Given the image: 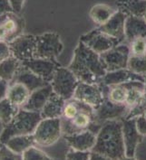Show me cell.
<instances>
[{"label": "cell", "mask_w": 146, "mask_h": 160, "mask_svg": "<svg viewBox=\"0 0 146 160\" xmlns=\"http://www.w3.org/2000/svg\"><path fill=\"white\" fill-rule=\"evenodd\" d=\"M68 68L80 82L99 83L107 72L101 55L79 40Z\"/></svg>", "instance_id": "cell-1"}, {"label": "cell", "mask_w": 146, "mask_h": 160, "mask_svg": "<svg viewBox=\"0 0 146 160\" xmlns=\"http://www.w3.org/2000/svg\"><path fill=\"white\" fill-rule=\"evenodd\" d=\"M91 151L103 155L106 159L126 158L121 119L103 122L96 134L95 144Z\"/></svg>", "instance_id": "cell-2"}, {"label": "cell", "mask_w": 146, "mask_h": 160, "mask_svg": "<svg viewBox=\"0 0 146 160\" xmlns=\"http://www.w3.org/2000/svg\"><path fill=\"white\" fill-rule=\"evenodd\" d=\"M42 119L43 118L40 112L20 108L14 118L4 127V129L0 134L1 142L6 143L14 136L32 135Z\"/></svg>", "instance_id": "cell-3"}, {"label": "cell", "mask_w": 146, "mask_h": 160, "mask_svg": "<svg viewBox=\"0 0 146 160\" xmlns=\"http://www.w3.org/2000/svg\"><path fill=\"white\" fill-rule=\"evenodd\" d=\"M62 134L61 118H43L33 133L34 144L44 148L51 147L59 140Z\"/></svg>", "instance_id": "cell-4"}, {"label": "cell", "mask_w": 146, "mask_h": 160, "mask_svg": "<svg viewBox=\"0 0 146 160\" xmlns=\"http://www.w3.org/2000/svg\"><path fill=\"white\" fill-rule=\"evenodd\" d=\"M79 82V79L68 67L59 66L54 75L51 85L54 92L67 101L74 97Z\"/></svg>", "instance_id": "cell-5"}, {"label": "cell", "mask_w": 146, "mask_h": 160, "mask_svg": "<svg viewBox=\"0 0 146 160\" xmlns=\"http://www.w3.org/2000/svg\"><path fill=\"white\" fill-rule=\"evenodd\" d=\"M63 50L64 44L58 34L48 32L37 36L35 58L56 60Z\"/></svg>", "instance_id": "cell-6"}, {"label": "cell", "mask_w": 146, "mask_h": 160, "mask_svg": "<svg viewBox=\"0 0 146 160\" xmlns=\"http://www.w3.org/2000/svg\"><path fill=\"white\" fill-rule=\"evenodd\" d=\"M103 91V102L101 105L95 110V121L98 124H103V122L111 119H121L125 118L128 114L129 108L125 104H117L109 100L106 95L105 85L99 82Z\"/></svg>", "instance_id": "cell-7"}, {"label": "cell", "mask_w": 146, "mask_h": 160, "mask_svg": "<svg viewBox=\"0 0 146 160\" xmlns=\"http://www.w3.org/2000/svg\"><path fill=\"white\" fill-rule=\"evenodd\" d=\"M25 20L14 11L0 15V41L11 42L23 34Z\"/></svg>", "instance_id": "cell-8"}, {"label": "cell", "mask_w": 146, "mask_h": 160, "mask_svg": "<svg viewBox=\"0 0 146 160\" xmlns=\"http://www.w3.org/2000/svg\"><path fill=\"white\" fill-rule=\"evenodd\" d=\"M123 126V137L125 148V157L129 159H134L138 146L143 141V136L137 127L136 118H121Z\"/></svg>", "instance_id": "cell-9"}, {"label": "cell", "mask_w": 146, "mask_h": 160, "mask_svg": "<svg viewBox=\"0 0 146 160\" xmlns=\"http://www.w3.org/2000/svg\"><path fill=\"white\" fill-rule=\"evenodd\" d=\"M100 55L106 72H112L127 68L131 56L129 44L121 42L118 45Z\"/></svg>", "instance_id": "cell-10"}, {"label": "cell", "mask_w": 146, "mask_h": 160, "mask_svg": "<svg viewBox=\"0 0 146 160\" xmlns=\"http://www.w3.org/2000/svg\"><path fill=\"white\" fill-rule=\"evenodd\" d=\"M37 36L34 34H24L17 36L16 39L9 42L12 55L21 62L35 58Z\"/></svg>", "instance_id": "cell-11"}, {"label": "cell", "mask_w": 146, "mask_h": 160, "mask_svg": "<svg viewBox=\"0 0 146 160\" xmlns=\"http://www.w3.org/2000/svg\"><path fill=\"white\" fill-rule=\"evenodd\" d=\"M80 41H82L89 48L99 54H102L121 43L120 41H118L117 39L100 31L98 27L81 35Z\"/></svg>", "instance_id": "cell-12"}, {"label": "cell", "mask_w": 146, "mask_h": 160, "mask_svg": "<svg viewBox=\"0 0 146 160\" xmlns=\"http://www.w3.org/2000/svg\"><path fill=\"white\" fill-rule=\"evenodd\" d=\"M73 98L86 103L95 110L103 102L104 95L100 83H87L80 82Z\"/></svg>", "instance_id": "cell-13"}, {"label": "cell", "mask_w": 146, "mask_h": 160, "mask_svg": "<svg viewBox=\"0 0 146 160\" xmlns=\"http://www.w3.org/2000/svg\"><path fill=\"white\" fill-rule=\"evenodd\" d=\"M22 65L49 83H51L57 68L60 66V64H58L55 60L44 58H33L27 60L22 62Z\"/></svg>", "instance_id": "cell-14"}, {"label": "cell", "mask_w": 146, "mask_h": 160, "mask_svg": "<svg viewBox=\"0 0 146 160\" xmlns=\"http://www.w3.org/2000/svg\"><path fill=\"white\" fill-rule=\"evenodd\" d=\"M127 17L128 15L120 9L105 24L98 26V29L123 42L125 40V22Z\"/></svg>", "instance_id": "cell-15"}, {"label": "cell", "mask_w": 146, "mask_h": 160, "mask_svg": "<svg viewBox=\"0 0 146 160\" xmlns=\"http://www.w3.org/2000/svg\"><path fill=\"white\" fill-rule=\"evenodd\" d=\"M65 140L72 149L81 151H91L96 140V133L86 129L71 135H65Z\"/></svg>", "instance_id": "cell-16"}, {"label": "cell", "mask_w": 146, "mask_h": 160, "mask_svg": "<svg viewBox=\"0 0 146 160\" xmlns=\"http://www.w3.org/2000/svg\"><path fill=\"white\" fill-rule=\"evenodd\" d=\"M53 92L54 91H53L51 83L35 90L31 92L27 101L21 108L26 110H30V111L41 112L44 106L49 100Z\"/></svg>", "instance_id": "cell-17"}, {"label": "cell", "mask_w": 146, "mask_h": 160, "mask_svg": "<svg viewBox=\"0 0 146 160\" xmlns=\"http://www.w3.org/2000/svg\"><path fill=\"white\" fill-rule=\"evenodd\" d=\"M133 81L143 82L144 76L136 74L132 71H130L128 68H124L112 72H107L105 75L102 78L100 82L107 86H112V85L126 83Z\"/></svg>", "instance_id": "cell-18"}, {"label": "cell", "mask_w": 146, "mask_h": 160, "mask_svg": "<svg viewBox=\"0 0 146 160\" xmlns=\"http://www.w3.org/2000/svg\"><path fill=\"white\" fill-rule=\"evenodd\" d=\"M20 82V83L24 84L31 92L39 88H42L45 85L49 84V82L44 81L41 77L36 75L35 73L31 72L30 70H28L27 68L24 67L23 65L18 70L14 80L11 82Z\"/></svg>", "instance_id": "cell-19"}, {"label": "cell", "mask_w": 146, "mask_h": 160, "mask_svg": "<svg viewBox=\"0 0 146 160\" xmlns=\"http://www.w3.org/2000/svg\"><path fill=\"white\" fill-rule=\"evenodd\" d=\"M139 37L146 39V21L143 17L128 16L125 22V40L129 42Z\"/></svg>", "instance_id": "cell-20"}, {"label": "cell", "mask_w": 146, "mask_h": 160, "mask_svg": "<svg viewBox=\"0 0 146 160\" xmlns=\"http://www.w3.org/2000/svg\"><path fill=\"white\" fill-rule=\"evenodd\" d=\"M65 100L53 92L49 100L44 106L41 110V115L43 118H61L63 114L64 106Z\"/></svg>", "instance_id": "cell-21"}, {"label": "cell", "mask_w": 146, "mask_h": 160, "mask_svg": "<svg viewBox=\"0 0 146 160\" xmlns=\"http://www.w3.org/2000/svg\"><path fill=\"white\" fill-rule=\"evenodd\" d=\"M31 92L26 88V86L20 82H10L8 89L7 98L9 101H12L18 107H22L26 103Z\"/></svg>", "instance_id": "cell-22"}, {"label": "cell", "mask_w": 146, "mask_h": 160, "mask_svg": "<svg viewBox=\"0 0 146 160\" xmlns=\"http://www.w3.org/2000/svg\"><path fill=\"white\" fill-rule=\"evenodd\" d=\"M115 12L116 10L106 4H96L89 10V17L95 25L100 26L105 24Z\"/></svg>", "instance_id": "cell-23"}, {"label": "cell", "mask_w": 146, "mask_h": 160, "mask_svg": "<svg viewBox=\"0 0 146 160\" xmlns=\"http://www.w3.org/2000/svg\"><path fill=\"white\" fill-rule=\"evenodd\" d=\"M125 85L128 89V96L125 102V105L129 108V110L143 101L144 97V85L143 82L133 81L126 82Z\"/></svg>", "instance_id": "cell-24"}, {"label": "cell", "mask_w": 146, "mask_h": 160, "mask_svg": "<svg viewBox=\"0 0 146 160\" xmlns=\"http://www.w3.org/2000/svg\"><path fill=\"white\" fill-rule=\"evenodd\" d=\"M10 150L15 152L16 154L21 155L31 146L35 145L34 140V136L32 135H18L10 138L8 140L4 143Z\"/></svg>", "instance_id": "cell-25"}, {"label": "cell", "mask_w": 146, "mask_h": 160, "mask_svg": "<svg viewBox=\"0 0 146 160\" xmlns=\"http://www.w3.org/2000/svg\"><path fill=\"white\" fill-rule=\"evenodd\" d=\"M121 10L128 16L143 17L146 13V0H117Z\"/></svg>", "instance_id": "cell-26"}, {"label": "cell", "mask_w": 146, "mask_h": 160, "mask_svg": "<svg viewBox=\"0 0 146 160\" xmlns=\"http://www.w3.org/2000/svg\"><path fill=\"white\" fill-rule=\"evenodd\" d=\"M21 66L22 62L13 55L0 62V78L10 83Z\"/></svg>", "instance_id": "cell-27"}, {"label": "cell", "mask_w": 146, "mask_h": 160, "mask_svg": "<svg viewBox=\"0 0 146 160\" xmlns=\"http://www.w3.org/2000/svg\"><path fill=\"white\" fill-rule=\"evenodd\" d=\"M105 91L110 101L117 104H125L128 96V89L125 83L112 86L105 85Z\"/></svg>", "instance_id": "cell-28"}, {"label": "cell", "mask_w": 146, "mask_h": 160, "mask_svg": "<svg viewBox=\"0 0 146 160\" xmlns=\"http://www.w3.org/2000/svg\"><path fill=\"white\" fill-rule=\"evenodd\" d=\"M20 110V107L14 104L6 97L0 101V120L4 126L9 123Z\"/></svg>", "instance_id": "cell-29"}, {"label": "cell", "mask_w": 146, "mask_h": 160, "mask_svg": "<svg viewBox=\"0 0 146 160\" xmlns=\"http://www.w3.org/2000/svg\"><path fill=\"white\" fill-rule=\"evenodd\" d=\"M86 103L82 102V101L76 100L74 98L65 101V106H64V110H63V114L61 118L64 119H72L75 118L77 113L82 110V108L84 107Z\"/></svg>", "instance_id": "cell-30"}, {"label": "cell", "mask_w": 146, "mask_h": 160, "mask_svg": "<svg viewBox=\"0 0 146 160\" xmlns=\"http://www.w3.org/2000/svg\"><path fill=\"white\" fill-rule=\"evenodd\" d=\"M127 68L133 72L139 75H146V55L134 56L131 55L128 62Z\"/></svg>", "instance_id": "cell-31"}, {"label": "cell", "mask_w": 146, "mask_h": 160, "mask_svg": "<svg viewBox=\"0 0 146 160\" xmlns=\"http://www.w3.org/2000/svg\"><path fill=\"white\" fill-rule=\"evenodd\" d=\"M129 48L131 55L143 56L146 55V39L145 38H135L129 42Z\"/></svg>", "instance_id": "cell-32"}, {"label": "cell", "mask_w": 146, "mask_h": 160, "mask_svg": "<svg viewBox=\"0 0 146 160\" xmlns=\"http://www.w3.org/2000/svg\"><path fill=\"white\" fill-rule=\"evenodd\" d=\"M22 159L35 160V159H51V158L44 153L43 150L34 147V145L28 148L26 151L22 154Z\"/></svg>", "instance_id": "cell-33"}, {"label": "cell", "mask_w": 146, "mask_h": 160, "mask_svg": "<svg viewBox=\"0 0 146 160\" xmlns=\"http://www.w3.org/2000/svg\"><path fill=\"white\" fill-rule=\"evenodd\" d=\"M0 159H22V156L16 154L10 150L5 144H2L0 148Z\"/></svg>", "instance_id": "cell-34"}, {"label": "cell", "mask_w": 146, "mask_h": 160, "mask_svg": "<svg viewBox=\"0 0 146 160\" xmlns=\"http://www.w3.org/2000/svg\"><path fill=\"white\" fill-rule=\"evenodd\" d=\"M90 152L91 151H81L71 148V150L66 154L65 158L66 159H90Z\"/></svg>", "instance_id": "cell-35"}, {"label": "cell", "mask_w": 146, "mask_h": 160, "mask_svg": "<svg viewBox=\"0 0 146 160\" xmlns=\"http://www.w3.org/2000/svg\"><path fill=\"white\" fill-rule=\"evenodd\" d=\"M12 56V52L10 49L9 42L0 41V62L8 59Z\"/></svg>", "instance_id": "cell-36"}, {"label": "cell", "mask_w": 146, "mask_h": 160, "mask_svg": "<svg viewBox=\"0 0 146 160\" xmlns=\"http://www.w3.org/2000/svg\"><path fill=\"white\" fill-rule=\"evenodd\" d=\"M136 122L140 133L143 136H146V111L142 116L136 118Z\"/></svg>", "instance_id": "cell-37"}, {"label": "cell", "mask_w": 146, "mask_h": 160, "mask_svg": "<svg viewBox=\"0 0 146 160\" xmlns=\"http://www.w3.org/2000/svg\"><path fill=\"white\" fill-rule=\"evenodd\" d=\"M9 3H10V6L12 8V10L15 13L20 14V12L23 9L25 0H9Z\"/></svg>", "instance_id": "cell-38"}, {"label": "cell", "mask_w": 146, "mask_h": 160, "mask_svg": "<svg viewBox=\"0 0 146 160\" xmlns=\"http://www.w3.org/2000/svg\"><path fill=\"white\" fill-rule=\"evenodd\" d=\"M9 82L0 78V101L7 97Z\"/></svg>", "instance_id": "cell-39"}, {"label": "cell", "mask_w": 146, "mask_h": 160, "mask_svg": "<svg viewBox=\"0 0 146 160\" xmlns=\"http://www.w3.org/2000/svg\"><path fill=\"white\" fill-rule=\"evenodd\" d=\"M13 11L10 6L9 0H0V15L5 14L7 12Z\"/></svg>", "instance_id": "cell-40"}, {"label": "cell", "mask_w": 146, "mask_h": 160, "mask_svg": "<svg viewBox=\"0 0 146 160\" xmlns=\"http://www.w3.org/2000/svg\"><path fill=\"white\" fill-rule=\"evenodd\" d=\"M143 85H144V92L146 93V75L144 76V81H143Z\"/></svg>", "instance_id": "cell-41"}, {"label": "cell", "mask_w": 146, "mask_h": 160, "mask_svg": "<svg viewBox=\"0 0 146 160\" xmlns=\"http://www.w3.org/2000/svg\"><path fill=\"white\" fill-rule=\"evenodd\" d=\"M143 18H144V20L146 21V13H145V15H144V17H143Z\"/></svg>", "instance_id": "cell-42"}, {"label": "cell", "mask_w": 146, "mask_h": 160, "mask_svg": "<svg viewBox=\"0 0 146 160\" xmlns=\"http://www.w3.org/2000/svg\"><path fill=\"white\" fill-rule=\"evenodd\" d=\"M2 144L3 143H2V142H1V140H0V148H1V146H2Z\"/></svg>", "instance_id": "cell-43"}]
</instances>
